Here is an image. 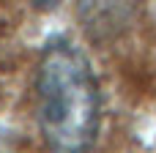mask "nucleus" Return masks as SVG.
<instances>
[{
    "instance_id": "1",
    "label": "nucleus",
    "mask_w": 156,
    "mask_h": 153,
    "mask_svg": "<svg viewBox=\"0 0 156 153\" xmlns=\"http://www.w3.org/2000/svg\"><path fill=\"white\" fill-rule=\"evenodd\" d=\"M36 120L52 153H90L101 134V85L85 49L58 36L36 66Z\"/></svg>"
},
{
    "instance_id": "2",
    "label": "nucleus",
    "mask_w": 156,
    "mask_h": 153,
    "mask_svg": "<svg viewBox=\"0 0 156 153\" xmlns=\"http://www.w3.org/2000/svg\"><path fill=\"white\" fill-rule=\"evenodd\" d=\"M33 3H36V5H41V8H47V5H49L52 0H33Z\"/></svg>"
}]
</instances>
